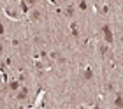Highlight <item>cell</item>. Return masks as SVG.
Returning <instances> with one entry per match:
<instances>
[{"label": "cell", "mask_w": 123, "mask_h": 109, "mask_svg": "<svg viewBox=\"0 0 123 109\" xmlns=\"http://www.w3.org/2000/svg\"><path fill=\"white\" fill-rule=\"evenodd\" d=\"M102 33H104V39H105V42H107V44H113L114 42V33L111 32L109 25H104L102 26Z\"/></svg>", "instance_id": "obj_1"}, {"label": "cell", "mask_w": 123, "mask_h": 109, "mask_svg": "<svg viewBox=\"0 0 123 109\" xmlns=\"http://www.w3.org/2000/svg\"><path fill=\"white\" fill-rule=\"evenodd\" d=\"M16 99L18 100H25V99H28V88H19V91L16 93Z\"/></svg>", "instance_id": "obj_2"}, {"label": "cell", "mask_w": 123, "mask_h": 109, "mask_svg": "<svg viewBox=\"0 0 123 109\" xmlns=\"http://www.w3.org/2000/svg\"><path fill=\"white\" fill-rule=\"evenodd\" d=\"M7 90H11V91H16V93H18V91H19V81H9V84H7Z\"/></svg>", "instance_id": "obj_3"}, {"label": "cell", "mask_w": 123, "mask_h": 109, "mask_svg": "<svg viewBox=\"0 0 123 109\" xmlns=\"http://www.w3.org/2000/svg\"><path fill=\"white\" fill-rule=\"evenodd\" d=\"M83 77H85L86 81H90V79H93V71H92L90 67H86V69H85V72H83Z\"/></svg>", "instance_id": "obj_4"}, {"label": "cell", "mask_w": 123, "mask_h": 109, "mask_svg": "<svg viewBox=\"0 0 123 109\" xmlns=\"http://www.w3.org/2000/svg\"><path fill=\"white\" fill-rule=\"evenodd\" d=\"M114 107H116V109H123V97H121V95H116Z\"/></svg>", "instance_id": "obj_5"}, {"label": "cell", "mask_w": 123, "mask_h": 109, "mask_svg": "<svg viewBox=\"0 0 123 109\" xmlns=\"http://www.w3.org/2000/svg\"><path fill=\"white\" fill-rule=\"evenodd\" d=\"M30 19H33V21H37V19H41V11H37V9H33V11H32V14H30Z\"/></svg>", "instance_id": "obj_6"}, {"label": "cell", "mask_w": 123, "mask_h": 109, "mask_svg": "<svg viewBox=\"0 0 123 109\" xmlns=\"http://www.w3.org/2000/svg\"><path fill=\"white\" fill-rule=\"evenodd\" d=\"M19 7H21V11H23V13H28V2H25V0H21L19 2Z\"/></svg>", "instance_id": "obj_7"}, {"label": "cell", "mask_w": 123, "mask_h": 109, "mask_svg": "<svg viewBox=\"0 0 123 109\" xmlns=\"http://www.w3.org/2000/svg\"><path fill=\"white\" fill-rule=\"evenodd\" d=\"M70 30H72V35H74V37H79V30H77L76 23H72V25H70Z\"/></svg>", "instance_id": "obj_8"}, {"label": "cell", "mask_w": 123, "mask_h": 109, "mask_svg": "<svg viewBox=\"0 0 123 109\" xmlns=\"http://www.w3.org/2000/svg\"><path fill=\"white\" fill-rule=\"evenodd\" d=\"M98 51H100V55H107V46H98Z\"/></svg>", "instance_id": "obj_9"}, {"label": "cell", "mask_w": 123, "mask_h": 109, "mask_svg": "<svg viewBox=\"0 0 123 109\" xmlns=\"http://www.w3.org/2000/svg\"><path fill=\"white\" fill-rule=\"evenodd\" d=\"M79 9H81V11H86V9H88V4H86V2H79Z\"/></svg>", "instance_id": "obj_10"}, {"label": "cell", "mask_w": 123, "mask_h": 109, "mask_svg": "<svg viewBox=\"0 0 123 109\" xmlns=\"http://www.w3.org/2000/svg\"><path fill=\"white\" fill-rule=\"evenodd\" d=\"M65 13H67V16H72V14H74V9H72V5H69V7H67Z\"/></svg>", "instance_id": "obj_11"}, {"label": "cell", "mask_w": 123, "mask_h": 109, "mask_svg": "<svg viewBox=\"0 0 123 109\" xmlns=\"http://www.w3.org/2000/svg\"><path fill=\"white\" fill-rule=\"evenodd\" d=\"M2 33H4V25L0 23V35H2Z\"/></svg>", "instance_id": "obj_12"}, {"label": "cell", "mask_w": 123, "mask_h": 109, "mask_svg": "<svg viewBox=\"0 0 123 109\" xmlns=\"http://www.w3.org/2000/svg\"><path fill=\"white\" fill-rule=\"evenodd\" d=\"M2 51H4V44L0 42V53H2Z\"/></svg>", "instance_id": "obj_13"}, {"label": "cell", "mask_w": 123, "mask_h": 109, "mask_svg": "<svg viewBox=\"0 0 123 109\" xmlns=\"http://www.w3.org/2000/svg\"><path fill=\"white\" fill-rule=\"evenodd\" d=\"M81 109H85V107H81Z\"/></svg>", "instance_id": "obj_14"}, {"label": "cell", "mask_w": 123, "mask_h": 109, "mask_svg": "<svg viewBox=\"0 0 123 109\" xmlns=\"http://www.w3.org/2000/svg\"><path fill=\"white\" fill-rule=\"evenodd\" d=\"M42 109H46V107H42Z\"/></svg>", "instance_id": "obj_15"}]
</instances>
